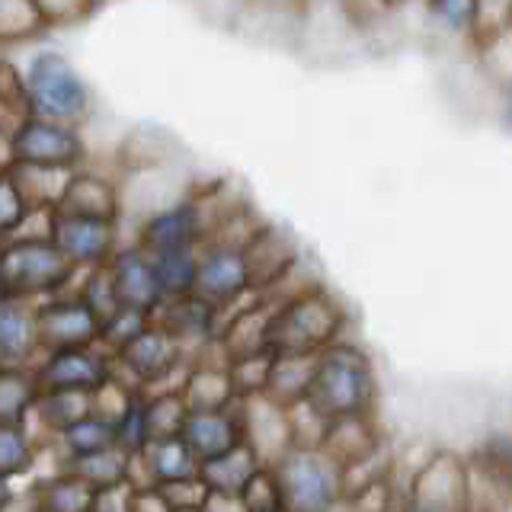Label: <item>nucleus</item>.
Wrapping results in <instances>:
<instances>
[{
	"instance_id": "obj_4",
	"label": "nucleus",
	"mask_w": 512,
	"mask_h": 512,
	"mask_svg": "<svg viewBox=\"0 0 512 512\" xmlns=\"http://www.w3.org/2000/svg\"><path fill=\"white\" fill-rule=\"evenodd\" d=\"M282 512H327L343 500V468L324 448H288L272 464Z\"/></svg>"
},
{
	"instance_id": "obj_24",
	"label": "nucleus",
	"mask_w": 512,
	"mask_h": 512,
	"mask_svg": "<svg viewBox=\"0 0 512 512\" xmlns=\"http://www.w3.org/2000/svg\"><path fill=\"white\" fill-rule=\"evenodd\" d=\"M45 445H55L61 461H71V458H84L93 452H103V448H112L116 445V436H112V420L106 413L87 410L84 416H77L74 423L58 429Z\"/></svg>"
},
{
	"instance_id": "obj_53",
	"label": "nucleus",
	"mask_w": 512,
	"mask_h": 512,
	"mask_svg": "<svg viewBox=\"0 0 512 512\" xmlns=\"http://www.w3.org/2000/svg\"><path fill=\"white\" fill-rule=\"evenodd\" d=\"M388 4H391V0H388Z\"/></svg>"
},
{
	"instance_id": "obj_47",
	"label": "nucleus",
	"mask_w": 512,
	"mask_h": 512,
	"mask_svg": "<svg viewBox=\"0 0 512 512\" xmlns=\"http://www.w3.org/2000/svg\"><path fill=\"white\" fill-rule=\"evenodd\" d=\"M20 496H23V490L16 487V480L0 477V512H16V506H20Z\"/></svg>"
},
{
	"instance_id": "obj_12",
	"label": "nucleus",
	"mask_w": 512,
	"mask_h": 512,
	"mask_svg": "<svg viewBox=\"0 0 512 512\" xmlns=\"http://www.w3.org/2000/svg\"><path fill=\"white\" fill-rule=\"evenodd\" d=\"M212 231V218L205 215L202 199H183L170 208H160L141 221L135 244L144 253H164L176 247H199Z\"/></svg>"
},
{
	"instance_id": "obj_21",
	"label": "nucleus",
	"mask_w": 512,
	"mask_h": 512,
	"mask_svg": "<svg viewBox=\"0 0 512 512\" xmlns=\"http://www.w3.org/2000/svg\"><path fill=\"white\" fill-rule=\"evenodd\" d=\"M39 333H36V304L0 298V362L32 365L39 359Z\"/></svg>"
},
{
	"instance_id": "obj_5",
	"label": "nucleus",
	"mask_w": 512,
	"mask_h": 512,
	"mask_svg": "<svg viewBox=\"0 0 512 512\" xmlns=\"http://www.w3.org/2000/svg\"><path fill=\"white\" fill-rule=\"evenodd\" d=\"M23 80L32 112L42 119L77 125L90 112V90L84 77L55 48H42V52L32 55L23 71Z\"/></svg>"
},
{
	"instance_id": "obj_8",
	"label": "nucleus",
	"mask_w": 512,
	"mask_h": 512,
	"mask_svg": "<svg viewBox=\"0 0 512 512\" xmlns=\"http://www.w3.org/2000/svg\"><path fill=\"white\" fill-rule=\"evenodd\" d=\"M10 164L20 167H55V170H77L87 160L84 138L77 125L32 116L20 132L7 141Z\"/></svg>"
},
{
	"instance_id": "obj_52",
	"label": "nucleus",
	"mask_w": 512,
	"mask_h": 512,
	"mask_svg": "<svg viewBox=\"0 0 512 512\" xmlns=\"http://www.w3.org/2000/svg\"><path fill=\"white\" fill-rule=\"evenodd\" d=\"M180 512H202V509H180Z\"/></svg>"
},
{
	"instance_id": "obj_35",
	"label": "nucleus",
	"mask_w": 512,
	"mask_h": 512,
	"mask_svg": "<svg viewBox=\"0 0 512 512\" xmlns=\"http://www.w3.org/2000/svg\"><path fill=\"white\" fill-rule=\"evenodd\" d=\"M429 16L455 36L474 39L480 32V0H426Z\"/></svg>"
},
{
	"instance_id": "obj_30",
	"label": "nucleus",
	"mask_w": 512,
	"mask_h": 512,
	"mask_svg": "<svg viewBox=\"0 0 512 512\" xmlns=\"http://www.w3.org/2000/svg\"><path fill=\"white\" fill-rule=\"evenodd\" d=\"M109 420H112V436H116V445L128 455H138L154 436V432H151L148 391L128 388L125 397H122V404L116 407V413H112Z\"/></svg>"
},
{
	"instance_id": "obj_20",
	"label": "nucleus",
	"mask_w": 512,
	"mask_h": 512,
	"mask_svg": "<svg viewBox=\"0 0 512 512\" xmlns=\"http://www.w3.org/2000/svg\"><path fill=\"white\" fill-rule=\"evenodd\" d=\"M180 397L186 410H221L237 404V391L231 381V368L224 359H208L205 352L192 356L180 384Z\"/></svg>"
},
{
	"instance_id": "obj_29",
	"label": "nucleus",
	"mask_w": 512,
	"mask_h": 512,
	"mask_svg": "<svg viewBox=\"0 0 512 512\" xmlns=\"http://www.w3.org/2000/svg\"><path fill=\"white\" fill-rule=\"evenodd\" d=\"M317 356H292V352H272L269 378H266V397L282 407H292L308 397L311 375H314Z\"/></svg>"
},
{
	"instance_id": "obj_10",
	"label": "nucleus",
	"mask_w": 512,
	"mask_h": 512,
	"mask_svg": "<svg viewBox=\"0 0 512 512\" xmlns=\"http://www.w3.org/2000/svg\"><path fill=\"white\" fill-rule=\"evenodd\" d=\"M48 237H52V244L64 253V260L77 266L80 272L106 266L109 256L119 250L116 221L61 212V208L48 212Z\"/></svg>"
},
{
	"instance_id": "obj_25",
	"label": "nucleus",
	"mask_w": 512,
	"mask_h": 512,
	"mask_svg": "<svg viewBox=\"0 0 512 512\" xmlns=\"http://www.w3.org/2000/svg\"><path fill=\"white\" fill-rule=\"evenodd\" d=\"M381 445L378 432L372 426V413L368 416H346V420H330L327 439H324V452L340 464V468H349L362 458H368Z\"/></svg>"
},
{
	"instance_id": "obj_44",
	"label": "nucleus",
	"mask_w": 512,
	"mask_h": 512,
	"mask_svg": "<svg viewBox=\"0 0 512 512\" xmlns=\"http://www.w3.org/2000/svg\"><path fill=\"white\" fill-rule=\"evenodd\" d=\"M512 23V0H480V32L477 42L490 39L493 32H500Z\"/></svg>"
},
{
	"instance_id": "obj_22",
	"label": "nucleus",
	"mask_w": 512,
	"mask_h": 512,
	"mask_svg": "<svg viewBox=\"0 0 512 512\" xmlns=\"http://www.w3.org/2000/svg\"><path fill=\"white\" fill-rule=\"evenodd\" d=\"M61 212H77V215H90V218H106V221H119V189L109 180H103L100 173H87V170H74L68 186L61 192V202L55 205Z\"/></svg>"
},
{
	"instance_id": "obj_38",
	"label": "nucleus",
	"mask_w": 512,
	"mask_h": 512,
	"mask_svg": "<svg viewBox=\"0 0 512 512\" xmlns=\"http://www.w3.org/2000/svg\"><path fill=\"white\" fill-rule=\"evenodd\" d=\"M154 317L141 314V311H128V308H116L103 324H100V346L109 352V356H116L122 346H128L135 340V336L151 324Z\"/></svg>"
},
{
	"instance_id": "obj_16",
	"label": "nucleus",
	"mask_w": 512,
	"mask_h": 512,
	"mask_svg": "<svg viewBox=\"0 0 512 512\" xmlns=\"http://www.w3.org/2000/svg\"><path fill=\"white\" fill-rule=\"evenodd\" d=\"M180 436L192 448V455L202 461L218 458L231 448L244 445V416H240V400L221 410H186Z\"/></svg>"
},
{
	"instance_id": "obj_26",
	"label": "nucleus",
	"mask_w": 512,
	"mask_h": 512,
	"mask_svg": "<svg viewBox=\"0 0 512 512\" xmlns=\"http://www.w3.org/2000/svg\"><path fill=\"white\" fill-rule=\"evenodd\" d=\"M260 458H256L253 448L244 442L224 452L218 458H208L199 464V477L205 480V487L212 493H224V496H240L247 487V480L260 471Z\"/></svg>"
},
{
	"instance_id": "obj_2",
	"label": "nucleus",
	"mask_w": 512,
	"mask_h": 512,
	"mask_svg": "<svg viewBox=\"0 0 512 512\" xmlns=\"http://www.w3.org/2000/svg\"><path fill=\"white\" fill-rule=\"evenodd\" d=\"M375 394V365L359 346L336 340L317 352L311 388L304 397L317 413H324L327 420L368 416L375 407Z\"/></svg>"
},
{
	"instance_id": "obj_19",
	"label": "nucleus",
	"mask_w": 512,
	"mask_h": 512,
	"mask_svg": "<svg viewBox=\"0 0 512 512\" xmlns=\"http://www.w3.org/2000/svg\"><path fill=\"white\" fill-rule=\"evenodd\" d=\"M244 256L250 266V279H253V292H269L279 282H285L298 266V247L292 244V237L285 231L263 224L247 244Z\"/></svg>"
},
{
	"instance_id": "obj_36",
	"label": "nucleus",
	"mask_w": 512,
	"mask_h": 512,
	"mask_svg": "<svg viewBox=\"0 0 512 512\" xmlns=\"http://www.w3.org/2000/svg\"><path fill=\"white\" fill-rule=\"evenodd\" d=\"M42 29L45 20L32 0H0V42L36 39Z\"/></svg>"
},
{
	"instance_id": "obj_37",
	"label": "nucleus",
	"mask_w": 512,
	"mask_h": 512,
	"mask_svg": "<svg viewBox=\"0 0 512 512\" xmlns=\"http://www.w3.org/2000/svg\"><path fill=\"white\" fill-rule=\"evenodd\" d=\"M29 215H36V212H32L29 202L23 199V192L10 176V170H0V244L23 231Z\"/></svg>"
},
{
	"instance_id": "obj_11",
	"label": "nucleus",
	"mask_w": 512,
	"mask_h": 512,
	"mask_svg": "<svg viewBox=\"0 0 512 512\" xmlns=\"http://www.w3.org/2000/svg\"><path fill=\"white\" fill-rule=\"evenodd\" d=\"M36 333L42 352L96 346L100 343V317L77 292H61L36 301Z\"/></svg>"
},
{
	"instance_id": "obj_42",
	"label": "nucleus",
	"mask_w": 512,
	"mask_h": 512,
	"mask_svg": "<svg viewBox=\"0 0 512 512\" xmlns=\"http://www.w3.org/2000/svg\"><path fill=\"white\" fill-rule=\"evenodd\" d=\"M32 4H36V10L42 13L45 26L84 20V16L93 10V0H32Z\"/></svg>"
},
{
	"instance_id": "obj_3",
	"label": "nucleus",
	"mask_w": 512,
	"mask_h": 512,
	"mask_svg": "<svg viewBox=\"0 0 512 512\" xmlns=\"http://www.w3.org/2000/svg\"><path fill=\"white\" fill-rule=\"evenodd\" d=\"M77 266L64 260L48 234H16L0 244V298L42 301L68 292Z\"/></svg>"
},
{
	"instance_id": "obj_14",
	"label": "nucleus",
	"mask_w": 512,
	"mask_h": 512,
	"mask_svg": "<svg viewBox=\"0 0 512 512\" xmlns=\"http://www.w3.org/2000/svg\"><path fill=\"white\" fill-rule=\"evenodd\" d=\"M404 512H468V480L452 455L432 458L413 477Z\"/></svg>"
},
{
	"instance_id": "obj_18",
	"label": "nucleus",
	"mask_w": 512,
	"mask_h": 512,
	"mask_svg": "<svg viewBox=\"0 0 512 512\" xmlns=\"http://www.w3.org/2000/svg\"><path fill=\"white\" fill-rule=\"evenodd\" d=\"M199 474V458L180 432H164L154 436L138 455H132V484H170Z\"/></svg>"
},
{
	"instance_id": "obj_7",
	"label": "nucleus",
	"mask_w": 512,
	"mask_h": 512,
	"mask_svg": "<svg viewBox=\"0 0 512 512\" xmlns=\"http://www.w3.org/2000/svg\"><path fill=\"white\" fill-rule=\"evenodd\" d=\"M192 295L208 301L221 314L253 295V279L244 247L228 240H202L196 253V285Z\"/></svg>"
},
{
	"instance_id": "obj_23",
	"label": "nucleus",
	"mask_w": 512,
	"mask_h": 512,
	"mask_svg": "<svg viewBox=\"0 0 512 512\" xmlns=\"http://www.w3.org/2000/svg\"><path fill=\"white\" fill-rule=\"evenodd\" d=\"M93 493L96 487H90L84 477L58 464V471L39 477L36 487L26 490V500L45 512H90Z\"/></svg>"
},
{
	"instance_id": "obj_50",
	"label": "nucleus",
	"mask_w": 512,
	"mask_h": 512,
	"mask_svg": "<svg viewBox=\"0 0 512 512\" xmlns=\"http://www.w3.org/2000/svg\"><path fill=\"white\" fill-rule=\"evenodd\" d=\"M327 512H352V509H349V503H346V500H340V503H336V506H330Z\"/></svg>"
},
{
	"instance_id": "obj_51",
	"label": "nucleus",
	"mask_w": 512,
	"mask_h": 512,
	"mask_svg": "<svg viewBox=\"0 0 512 512\" xmlns=\"http://www.w3.org/2000/svg\"><path fill=\"white\" fill-rule=\"evenodd\" d=\"M16 512H45V509H39V506H32V503H26V509H16Z\"/></svg>"
},
{
	"instance_id": "obj_27",
	"label": "nucleus",
	"mask_w": 512,
	"mask_h": 512,
	"mask_svg": "<svg viewBox=\"0 0 512 512\" xmlns=\"http://www.w3.org/2000/svg\"><path fill=\"white\" fill-rule=\"evenodd\" d=\"M42 448V436L29 423H0V477L20 484L39 468Z\"/></svg>"
},
{
	"instance_id": "obj_31",
	"label": "nucleus",
	"mask_w": 512,
	"mask_h": 512,
	"mask_svg": "<svg viewBox=\"0 0 512 512\" xmlns=\"http://www.w3.org/2000/svg\"><path fill=\"white\" fill-rule=\"evenodd\" d=\"M93 410V397L90 394H77V391H42L36 400V410H32L29 426L42 432V442H48L58 429L74 423L77 416H84Z\"/></svg>"
},
{
	"instance_id": "obj_41",
	"label": "nucleus",
	"mask_w": 512,
	"mask_h": 512,
	"mask_svg": "<svg viewBox=\"0 0 512 512\" xmlns=\"http://www.w3.org/2000/svg\"><path fill=\"white\" fill-rule=\"evenodd\" d=\"M160 490H164L167 503L173 506V512L180 509H202L208 503V496H212V490L205 487V480L199 474L192 477H183V480H170V484H157Z\"/></svg>"
},
{
	"instance_id": "obj_28",
	"label": "nucleus",
	"mask_w": 512,
	"mask_h": 512,
	"mask_svg": "<svg viewBox=\"0 0 512 512\" xmlns=\"http://www.w3.org/2000/svg\"><path fill=\"white\" fill-rule=\"evenodd\" d=\"M42 388L32 365L0 362V423H29Z\"/></svg>"
},
{
	"instance_id": "obj_6",
	"label": "nucleus",
	"mask_w": 512,
	"mask_h": 512,
	"mask_svg": "<svg viewBox=\"0 0 512 512\" xmlns=\"http://www.w3.org/2000/svg\"><path fill=\"white\" fill-rule=\"evenodd\" d=\"M116 375L128 384H135L141 391H176L170 388V378L183 384L189 352L173 340V336L151 320L132 343L122 346L116 356Z\"/></svg>"
},
{
	"instance_id": "obj_13",
	"label": "nucleus",
	"mask_w": 512,
	"mask_h": 512,
	"mask_svg": "<svg viewBox=\"0 0 512 512\" xmlns=\"http://www.w3.org/2000/svg\"><path fill=\"white\" fill-rule=\"evenodd\" d=\"M106 272H109V282H112V292H116L119 308L154 317L160 304H164V292H160L151 253H144L138 244L119 247L112 253L106 263Z\"/></svg>"
},
{
	"instance_id": "obj_33",
	"label": "nucleus",
	"mask_w": 512,
	"mask_h": 512,
	"mask_svg": "<svg viewBox=\"0 0 512 512\" xmlns=\"http://www.w3.org/2000/svg\"><path fill=\"white\" fill-rule=\"evenodd\" d=\"M32 116L36 112H32L23 74L13 64L0 61V138L10 141Z\"/></svg>"
},
{
	"instance_id": "obj_17",
	"label": "nucleus",
	"mask_w": 512,
	"mask_h": 512,
	"mask_svg": "<svg viewBox=\"0 0 512 512\" xmlns=\"http://www.w3.org/2000/svg\"><path fill=\"white\" fill-rule=\"evenodd\" d=\"M240 416H244V442L263 464H276L292 448L288 413L276 400H269L266 394L240 397Z\"/></svg>"
},
{
	"instance_id": "obj_39",
	"label": "nucleus",
	"mask_w": 512,
	"mask_h": 512,
	"mask_svg": "<svg viewBox=\"0 0 512 512\" xmlns=\"http://www.w3.org/2000/svg\"><path fill=\"white\" fill-rule=\"evenodd\" d=\"M269 365H272V352H253V356L244 359H231V381L237 397H253L266 391V378H269Z\"/></svg>"
},
{
	"instance_id": "obj_15",
	"label": "nucleus",
	"mask_w": 512,
	"mask_h": 512,
	"mask_svg": "<svg viewBox=\"0 0 512 512\" xmlns=\"http://www.w3.org/2000/svg\"><path fill=\"white\" fill-rule=\"evenodd\" d=\"M154 320L189 352V356H199V352L215 346L221 311L196 295H183V298H167L160 304Z\"/></svg>"
},
{
	"instance_id": "obj_1",
	"label": "nucleus",
	"mask_w": 512,
	"mask_h": 512,
	"mask_svg": "<svg viewBox=\"0 0 512 512\" xmlns=\"http://www.w3.org/2000/svg\"><path fill=\"white\" fill-rule=\"evenodd\" d=\"M346 327V311L324 285H301L295 292L276 298L269 317V352L292 356H317L320 349L340 340Z\"/></svg>"
},
{
	"instance_id": "obj_48",
	"label": "nucleus",
	"mask_w": 512,
	"mask_h": 512,
	"mask_svg": "<svg viewBox=\"0 0 512 512\" xmlns=\"http://www.w3.org/2000/svg\"><path fill=\"white\" fill-rule=\"evenodd\" d=\"M503 119H506V125L512 128V80H509L506 96H503Z\"/></svg>"
},
{
	"instance_id": "obj_46",
	"label": "nucleus",
	"mask_w": 512,
	"mask_h": 512,
	"mask_svg": "<svg viewBox=\"0 0 512 512\" xmlns=\"http://www.w3.org/2000/svg\"><path fill=\"white\" fill-rule=\"evenodd\" d=\"M202 512H247L244 500L240 496H224V493H212L208 503L202 506Z\"/></svg>"
},
{
	"instance_id": "obj_45",
	"label": "nucleus",
	"mask_w": 512,
	"mask_h": 512,
	"mask_svg": "<svg viewBox=\"0 0 512 512\" xmlns=\"http://www.w3.org/2000/svg\"><path fill=\"white\" fill-rule=\"evenodd\" d=\"M132 512H173V506L157 484H138L132 493Z\"/></svg>"
},
{
	"instance_id": "obj_43",
	"label": "nucleus",
	"mask_w": 512,
	"mask_h": 512,
	"mask_svg": "<svg viewBox=\"0 0 512 512\" xmlns=\"http://www.w3.org/2000/svg\"><path fill=\"white\" fill-rule=\"evenodd\" d=\"M132 493H135L132 480H122V484L112 487H96L90 512H132Z\"/></svg>"
},
{
	"instance_id": "obj_9",
	"label": "nucleus",
	"mask_w": 512,
	"mask_h": 512,
	"mask_svg": "<svg viewBox=\"0 0 512 512\" xmlns=\"http://www.w3.org/2000/svg\"><path fill=\"white\" fill-rule=\"evenodd\" d=\"M32 372L39 378L42 391H77V394H96L116 378V359L96 343V346H71V349H52L32 362Z\"/></svg>"
},
{
	"instance_id": "obj_32",
	"label": "nucleus",
	"mask_w": 512,
	"mask_h": 512,
	"mask_svg": "<svg viewBox=\"0 0 512 512\" xmlns=\"http://www.w3.org/2000/svg\"><path fill=\"white\" fill-rule=\"evenodd\" d=\"M61 468L84 477L90 487H112V484H122V480H132V455L122 452L119 445H112L84 458L61 461Z\"/></svg>"
},
{
	"instance_id": "obj_40",
	"label": "nucleus",
	"mask_w": 512,
	"mask_h": 512,
	"mask_svg": "<svg viewBox=\"0 0 512 512\" xmlns=\"http://www.w3.org/2000/svg\"><path fill=\"white\" fill-rule=\"evenodd\" d=\"M240 500H244L247 512H282V493L272 464H260V471L247 480Z\"/></svg>"
},
{
	"instance_id": "obj_34",
	"label": "nucleus",
	"mask_w": 512,
	"mask_h": 512,
	"mask_svg": "<svg viewBox=\"0 0 512 512\" xmlns=\"http://www.w3.org/2000/svg\"><path fill=\"white\" fill-rule=\"evenodd\" d=\"M196 253L199 247H176V250H164L151 256L164 301L192 295V285H196Z\"/></svg>"
},
{
	"instance_id": "obj_49",
	"label": "nucleus",
	"mask_w": 512,
	"mask_h": 512,
	"mask_svg": "<svg viewBox=\"0 0 512 512\" xmlns=\"http://www.w3.org/2000/svg\"><path fill=\"white\" fill-rule=\"evenodd\" d=\"M10 167V151H7V141L0 138V170H7Z\"/></svg>"
}]
</instances>
